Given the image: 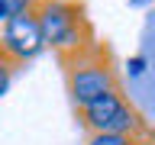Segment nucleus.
Instances as JSON below:
<instances>
[{
	"label": "nucleus",
	"instance_id": "obj_6",
	"mask_svg": "<svg viewBox=\"0 0 155 145\" xmlns=\"http://www.w3.org/2000/svg\"><path fill=\"white\" fill-rule=\"evenodd\" d=\"M129 135H116V132H84V145H126Z\"/></svg>",
	"mask_w": 155,
	"mask_h": 145
},
{
	"label": "nucleus",
	"instance_id": "obj_5",
	"mask_svg": "<svg viewBox=\"0 0 155 145\" xmlns=\"http://www.w3.org/2000/svg\"><path fill=\"white\" fill-rule=\"evenodd\" d=\"M16 71H19V65L13 61V58H7L3 52H0V97H3V94L10 90V84H13Z\"/></svg>",
	"mask_w": 155,
	"mask_h": 145
},
{
	"label": "nucleus",
	"instance_id": "obj_7",
	"mask_svg": "<svg viewBox=\"0 0 155 145\" xmlns=\"http://www.w3.org/2000/svg\"><path fill=\"white\" fill-rule=\"evenodd\" d=\"M32 3L36 0H0V19H10L23 10H32Z\"/></svg>",
	"mask_w": 155,
	"mask_h": 145
},
{
	"label": "nucleus",
	"instance_id": "obj_8",
	"mask_svg": "<svg viewBox=\"0 0 155 145\" xmlns=\"http://www.w3.org/2000/svg\"><path fill=\"white\" fill-rule=\"evenodd\" d=\"M126 74H129V77H139V74H145V58H142V55L129 58V61H126Z\"/></svg>",
	"mask_w": 155,
	"mask_h": 145
},
{
	"label": "nucleus",
	"instance_id": "obj_4",
	"mask_svg": "<svg viewBox=\"0 0 155 145\" xmlns=\"http://www.w3.org/2000/svg\"><path fill=\"white\" fill-rule=\"evenodd\" d=\"M0 52L7 58H13L16 65H26V61H32V58H39L45 52V42H42V32H39V23L32 16V10H23L16 16L3 19Z\"/></svg>",
	"mask_w": 155,
	"mask_h": 145
},
{
	"label": "nucleus",
	"instance_id": "obj_10",
	"mask_svg": "<svg viewBox=\"0 0 155 145\" xmlns=\"http://www.w3.org/2000/svg\"><path fill=\"white\" fill-rule=\"evenodd\" d=\"M152 142H155V129H152Z\"/></svg>",
	"mask_w": 155,
	"mask_h": 145
},
{
	"label": "nucleus",
	"instance_id": "obj_3",
	"mask_svg": "<svg viewBox=\"0 0 155 145\" xmlns=\"http://www.w3.org/2000/svg\"><path fill=\"white\" fill-rule=\"evenodd\" d=\"M78 119L84 126V132H116V135H142V132H149V123L129 103L123 87H116L110 94L91 100L87 106H81Z\"/></svg>",
	"mask_w": 155,
	"mask_h": 145
},
{
	"label": "nucleus",
	"instance_id": "obj_1",
	"mask_svg": "<svg viewBox=\"0 0 155 145\" xmlns=\"http://www.w3.org/2000/svg\"><path fill=\"white\" fill-rule=\"evenodd\" d=\"M58 61L65 68V84H68V97H71L74 110H81L91 100L120 87V71L113 65V55L97 39H91L87 45L74 48V52L58 55Z\"/></svg>",
	"mask_w": 155,
	"mask_h": 145
},
{
	"label": "nucleus",
	"instance_id": "obj_2",
	"mask_svg": "<svg viewBox=\"0 0 155 145\" xmlns=\"http://www.w3.org/2000/svg\"><path fill=\"white\" fill-rule=\"evenodd\" d=\"M32 16L39 23L45 48H55L58 55L74 52L94 39V29L81 0H36Z\"/></svg>",
	"mask_w": 155,
	"mask_h": 145
},
{
	"label": "nucleus",
	"instance_id": "obj_9",
	"mask_svg": "<svg viewBox=\"0 0 155 145\" xmlns=\"http://www.w3.org/2000/svg\"><path fill=\"white\" fill-rule=\"evenodd\" d=\"M126 145H155L152 142V126H149V132H142V135H129Z\"/></svg>",
	"mask_w": 155,
	"mask_h": 145
}]
</instances>
